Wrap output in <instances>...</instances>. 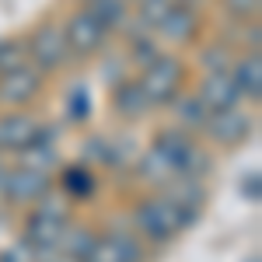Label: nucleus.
Listing matches in <instances>:
<instances>
[{
	"label": "nucleus",
	"instance_id": "f257e3e1",
	"mask_svg": "<svg viewBox=\"0 0 262 262\" xmlns=\"http://www.w3.org/2000/svg\"><path fill=\"white\" fill-rule=\"evenodd\" d=\"M133 234L140 238L143 245H164L171 242L175 234H182L189 221L175 203L168 200L164 192L158 196H143L140 203H133Z\"/></svg>",
	"mask_w": 262,
	"mask_h": 262
},
{
	"label": "nucleus",
	"instance_id": "f03ea898",
	"mask_svg": "<svg viewBox=\"0 0 262 262\" xmlns=\"http://www.w3.org/2000/svg\"><path fill=\"white\" fill-rule=\"evenodd\" d=\"M154 150L175 168V175H185V179H203V175L213 168L210 150H203L200 143H192V137H189L185 129H179V126L161 129V133L154 137Z\"/></svg>",
	"mask_w": 262,
	"mask_h": 262
},
{
	"label": "nucleus",
	"instance_id": "7ed1b4c3",
	"mask_svg": "<svg viewBox=\"0 0 262 262\" xmlns=\"http://www.w3.org/2000/svg\"><path fill=\"white\" fill-rule=\"evenodd\" d=\"M25 46H28V63L39 70L42 77L67 70V63L74 60L70 46L63 39V25H56V21H42L39 28L25 39Z\"/></svg>",
	"mask_w": 262,
	"mask_h": 262
},
{
	"label": "nucleus",
	"instance_id": "20e7f679",
	"mask_svg": "<svg viewBox=\"0 0 262 262\" xmlns=\"http://www.w3.org/2000/svg\"><path fill=\"white\" fill-rule=\"evenodd\" d=\"M143 88V95L150 98L154 108H161V105H171V101L182 95V88H185V63L179 56H168L161 53L154 63H147L143 67V74L137 77Z\"/></svg>",
	"mask_w": 262,
	"mask_h": 262
},
{
	"label": "nucleus",
	"instance_id": "39448f33",
	"mask_svg": "<svg viewBox=\"0 0 262 262\" xmlns=\"http://www.w3.org/2000/svg\"><path fill=\"white\" fill-rule=\"evenodd\" d=\"M63 39L70 46V56H74V60H91V56H98L101 49L108 46L112 35H108L84 7H77L70 18L63 21Z\"/></svg>",
	"mask_w": 262,
	"mask_h": 262
},
{
	"label": "nucleus",
	"instance_id": "423d86ee",
	"mask_svg": "<svg viewBox=\"0 0 262 262\" xmlns=\"http://www.w3.org/2000/svg\"><path fill=\"white\" fill-rule=\"evenodd\" d=\"M42 91H46V77L32 63H25V67L0 77V105L4 108H25V105H32L39 98Z\"/></svg>",
	"mask_w": 262,
	"mask_h": 262
},
{
	"label": "nucleus",
	"instance_id": "0eeeda50",
	"mask_svg": "<svg viewBox=\"0 0 262 262\" xmlns=\"http://www.w3.org/2000/svg\"><path fill=\"white\" fill-rule=\"evenodd\" d=\"M203 133L217 143V147H242L255 133V116H248L242 105L238 108H227V112H213Z\"/></svg>",
	"mask_w": 262,
	"mask_h": 262
},
{
	"label": "nucleus",
	"instance_id": "6e6552de",
	"mask_svg": "<svg viewBox=\"0 0 262 262\" xmlns=\"http://www.w3.org/2000/svg\"><path fill=\"white\" fill-rule=\"evenodd\" d=\"M143 259H147V248L133 231H108V234H98V242L84 262H143Z\"/></svg>",
	"mask_w": 262,
	"mask_h": 262
},
{
	"label": "nucleus",
	"instance_id": "1a4fd4ad",
	"mask_svg": "<svg viewBox=\"0 0 262 262\" xmlns=\"http://www.w3.org/2000/svg\"><path fill=\"white\" fill-rule=\"evenodd\" d=\"M42 122L25 108H4L0 112V154H18L39 137Z\"/></svg>",
	"mask_w": 262,
	"mask_h": 262
},
{
	"label": "nucleus",
	"instance_id": "9d476101",
	"mask_svg": "<svg viewBox=\"0 0 262 262\" xmlns=\"http://www.w3.org/2000/svg\"><path fill=\"white\" fill-rule=\"evenodd\" d=\"M49 189H53V175L35 171V168H25V164H14L7 171V182H4V200L28 206V203H39Z\"/></svg>",
	"mask_w": 262,
	"mask_h": 262
},
{
	"label": "nucleus",
	"instance_id": "9b49d317",
	"mask_svg": "<svg viewBox=\"0 0 262 262\" xmlns=\"http://www.w3.org/2000/svg\"><path fill=\"white\" fill-rule=\"evenodd\" d=\"M70 224L63 221H53V217H46L39 210H32L28 213V221H25V245L35 252V255H60V242H63V231H67Z\"/></svg>",
	"mask_w": 262,
	"mask_h": 262
},
{
	"label": "nucleus",
	"instance_id": "f8f14e48",
	"mask_svg": "<svg viewBox=\"0 0 262 262\" xmlns=\"http://www.w3.org/2000/svg\"><path fill=\"white\" fill-rule=\"evenodd\" d=\"M154 32H158L164 42H171V46H189V42H196L200 39V7L175 4Z\"/></svg>",
	"mask_w": 262,
	"mask_h": 262
},
{
	"label": "nucleus",
	"instance_id": "ddd939ff",
	"mask_svg": "<svg viewBox=\"0 0 262 262\" xmlns=\"http://www.w3.org/2000/svg\"><path fill=\"white\" fill-rule=\"evenodd\" d=\"M227 77L234 81L242 101L248 98L252 105H255V101L262 98V56H259V49H248V53H242V56H234Z\"/></svg>",
	"mask_w": 262,
	"mask_h": 262
},
{
	"label": "nucleus",
	"instance_id": "4468645a",
	"mask_svg": "<svg viewBox=\"0 0 262 262\" xmlns=\"http://www.w3.org/2000/svg\"><path fill=\"white\" fill-rule=\"evenodd\" d=\"M196 95L210 112H227V108L242 105V95H238V88H234V81L227 74H203Z\"/></svg>",
	"mask_w": 262,
	"mask_h": 262
},
{
	"label": "nucleus",
	"instance_id": "2eb2a0df",
	"mask_svg": "<svg viewBox=\"0 0 262 262\" xmlns=\"http://www.w3.org/2000/svg\"><path fill=\"white\" fill-rule=\"evenodd\" d=\"M154 105H150V98L143 95V88L140 81H122L119 88H112V112L119 116V119H129V122H137L143 119L147 112H150Z\"/></svg>",
	"mask_w": 262,
	"mask_h": 262
},
{
	"label": "nucleus",
	"instance_id": "dca6fc26",
	"mask_svg": "<svg viewBox=\"0 0 262 262\" xmlns=\"http://www.w3.org/2000/svg\"><path fill=\"white\" fill-rule=\"evenodd\" d=\"M18 158L25 168H35L53 175V168H60V154H56V133H49L46 126H39V137L28 143L25 150H18Z\"/></svg>",
	"mask_w": 262,
	"mask_h": 262
},
{
	"label": "nucleus",
	"instance_id": "f3484780",
	"mask_svg": "<svg viewBox=\"0 0 262 262\" xmlns=\"http://www.w3.org/2000/svg\"><path fill=\"white\" fill-rule=\"evenodd\" d=\"M171 116H175V122H179V129H185V133H203L213 112L200 101L196 91H182L179 98L171 101Z\"/></svg>",
	"mask_w": 262,
	"mask_h": 262
},
{
	"label": "nucleus",
	"instance_id": "a211bd4d",
	"mask_svg": "<svg viewBox=\"0 0 262 262\" xmlns=\"http://www.w3.org/2000/svg\"><path fill=\"white\" fill-rule=\"evenodd\" d=\"M95 189H98V179H95V171L88 168V164H67L60 171V192L67 196L70 203L77 200H91L95 196Z\"/></svg>",
	"mask_w": 262,
	"mask_h": 262
},
{
	"label": "nucleus",
	"instance_id": "6ab92c4d",
	"mask_svg": "<svg viewBox=\"0 0 262 262\" xmlns=\"http://www.w3.org/2000/svg\"><path fill=\"white\" fill-rule=\"evenodd\" d=\"M81 7L98 21L108 35H112V32H119L122 25L129 21V14H133V11H129V0H84Z\"/></svg>",
	"mask_w": 262,
	"mask_h": 262
},
{
	"label": "nucleus",
	"instance_id": "aec40b11",
	"mask_svg": "<svg viewBox=\"0 0 262 262\" xmlns=\"http://www.w3.org/2000/svg\"><path fill=\"white\" fill-rule=\"evenodd\" d=\"M234 56H238V53L231 49L227 39H213L196 53V63L203 67V74H227L231 63H234Z\"/></svg>",
	"mask_w": 262,
	"mask_h": 262
},
{
	"label": "nucleus",
	"instance_id": "412c9836",
	"mask_svg": "<svg viewBox=\"0 0 262 262\" xmlns=\"http://www.w3.org/2000/svg\"><path fill=\"white\" fill-rule=\"evenodd\" d=\"M95 242H98V234H95L91 227H67V231H63V242H60V259L84 262L91 255Z\"/></svg>",
	"mask_w": 262,
	"mask_h": 262
},
{
	"label": "nucleus",
	"instance_id": "4be33fe9",
	"mask_svg": "<svg viewBox=\"0 0 262 262\" xmlns=\"http://www.w3.org/2000/svg\"><path fill=\"white\" fill-rule=\"evenodd\" d=\"M137 171H140V179L147 182V185H154V189H164V185H168L171 179H179V175H175V168L164 161V158L158 154V150H154V147H150V150L143 154L140 161H137Z\"/></svg>",
	"mask_w": 262,
	"mask_h": 262
},
{
	"label": "nucleus",
	"instance_id": "5701e85b",
	"mask_svg": "<svg viewBox=\"0 0 262 262\" xmlns=\"http://www.w3.org/2000/svg\"><path fill=\"white\" fill-rule=\"evenodd\" d=\"M161 42L150 39L147 32H137V35H129V53H126V60H129V67H147V63H154L158 56H161Z\"/></svg>",
	"mask_w": 262,
	"mask_h": 262
},
{
	"label": "nucleus",
	"instance_id": "b1692460",
	"mask_svg": "<svg viewBox=\"0 0 262 262\" xmlns=\"http://www.w3.org/2000/svg\"><path fill=\"white\" fill-rule=\"evenodd\" d=\"M63 105H67V119H70V122L81 126V122L91 119V95H88L84 84H70V91H67Z\"/></svg>",
	"mask_w": 262,
	"mask_h": 262
},
{
	"label": "nucleus",
	"instance_id": "393cba45",
	"mask_svg": "<svg viewBox=\"0 0 262 262\" xmlns=\"http://www.w3.org/2000/svg\"><path fill=\"white\" fill-rule=\"evenodd\" d=\"M28 63V46L25 39H0V77L4 74H11V70H18Z\"/></svg>",
	"mask_w": 262,
	"mask_h": 262
},
{
	"label": "nucleus",
	"instance_id": "a878e982",
	"mask_svg": "<svg viewBox=\"0 0 262 262\" xmlns=\"http://www.w3.org/2000/svg\"><path fill=\"white\" fill-rule=\"evenodd\" d=\"M224 14L231 21H242V25H248V21H259V7L262 0H221Z\"/></svg>",
	"mask_w": 262,
	"mask_h": 262
},
{
	"label": "nucleus",
	"instance_id": "bb28decb",
	"mask_svg": "<svg viewBox=\"0 0 262 262\" xmlns=\"http://www.w3.org/2000/svg\"><path fill=\"white\" fill-rule=\"evenodd\" d=\"M101 81L108 84V91L119 88L122 81H129V60H126V56H116L112 63L105 60V67H101Z\"/></svg>",
	"mask_w": 262,
	"mask_h": 262
},
{
	"label": "nucleus",
	"instance_id": "cd10ccee",
	"mask_svg": "<svg viewBox=\"0 0 262 262\" xmlns=\"http://www.w3.org/2000/svg\"><path fill=\"white\" fill-rule=\"evenodd\" d=\"M0 262H42V259L25 242H21V245H14V248H7V252L0 255Z\"/></svg>",
	"mask_w": 262,
	"mask_h": 262
},
{
	"label": "nucleus",
	"instance_id": "c85d7f7f",
	"mask_svg": "<svg viewBox=\"0 0 262 262\" xmlns=\"http://www.w3.org/2000/svg\"><path fill=\"white\" fill-rule=\"evenodd\" d=\"M7 171H11V164L4 161V154H0V196H4V182H7Z\"/></svg>",
	"mask_w": 262,
	"mask_h": 262
},
{
	"label": "nucleus",
	"instance_id": "c756f323",
	"mask_svg": "<svg viewBox=\"0 0 262 262\" xmlns=\"http://www.w3.org/2000/svg\"><path fill=\"white\" fill-rule=\"evenodd\" d=\"M175 4H185V7H203L206 0H175Z\"/></svg>",
	"mask_w": 262,
	"mask_h": 262
},
{
	"label": "nucleus",
	"instance_id": "7c9ffc66",
	"mask_svg": "<svg viewBox=\"0 0 262 262\" xmlns=\"http://www.w3.org/2000/svg\"><path fill=\"white\" fill-rule=\"evenodd\" d=\"M248 262H259V259H248Z\"/></svg>",
	"mask_w": 262,
	"mask_h": 262
},
{
	"label": "nucleus",
	"instance_id": "2f4dec72",
	"mask_svg": "<svg viewBox=\"0 0 262 262\" xmlns=\"http://www.w3.org/2000/svg\"><path fill=\"white\" fill-rule=\"evenodd\" d=\"M60 262H70V259H60Z\"/></svg>",
	"mask_w": 262,
	"mask_h": 262
}]
</instances>
